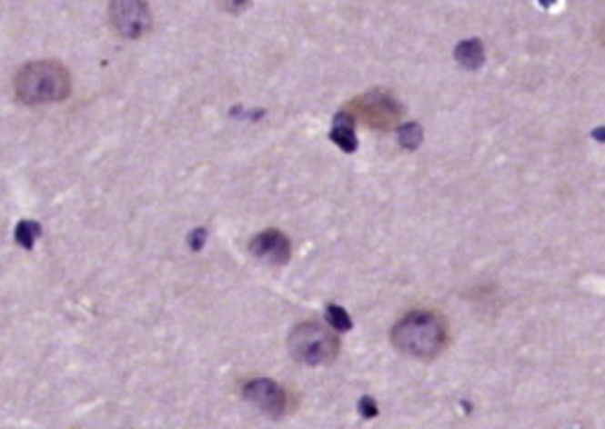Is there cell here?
I'll list each match as a JSON object with an SVG mask.
<instances>
[{"mask_svg": "<svg viewBox=\"0 0 605 429\" xmlns=\"http://www.w3.org/2000/svg\"><path fill=\"white\" fill-rule=\"evenodd\" d=\"M327 322H328V326L338 332H347L353 328V320H350V316L347 314V310L337 304L327 306Z\"/></svg>", "mask_w": 605, "mask_h": 429, "instance_id": "7c38bea8", "label": "cell"}, {"mask_svg": "<svg viewBox=\"0 0 605 429\" xmlns=\"http://www.w3.org/2000/svg\"><path fill=\"white\" fill-rule=\"evenodd\" d=\"M72 90L68 68L56 60L30 62L20 68L15 76L16 98L28 104H50L66 100Z\"/></svg>", "mask_w": 605, "mask_h": 429, "instance_id": "7a4b0ae2", "label": "cell"}, {"mask_svg": "<svg viewBox=\"0 0 605 429\" xmlns=\"http://www.w3.org/2000/svg\"><path fill=\"white\" fill-rule=\"evenodd\" d=\"M206 237H207V233L204 229L194 231V233H191V239H189L191 246H194V249H201V244H204Z\"/></svg>", "mask_w": 605, "mask_h": 429, "instance_id": "5bb4252c", "label": "cell"}, {"mask_svg": "<svg viewBox=\"0 0 605 429\" xmlns=\"http://www.w3.org/2000/svg\"><path fill=\"white\" fill-rule=\"evenodd\" d=\"M454 58L466 70H478L486 60L484 54V45L478 38L470 40H462L459 46L454 50Z\"/></svg>", "mask_w": 605, "mask_h": 429, "instance_id": "9c48e42d", "label": "cell"}, {"mask_svg": "<svg viewBox=\"0 0 605 429\" xmlns=\"http://www.w3.org/2000/svg\"><path fill=\"white\" fill-rule=\"evenodd\" d=\"M422 137H424V132H422L420 124H417V122H408L398 127V144L405 149H408V152L418 149V145L422 144Z\"/></svg>", "mask_w": 605, "mask_h": 429, "instance_id": "8fae6325", "label": "cell"}, {"mask_svg": "<svg viewBox=\"0 0 605 429\" xmlns=\"http://www.w3.org/2000/svg\"><path fill=\"white\" fill-rule=\"evenodd\" d=\"M243 398L265 415L279 420L287 412V395L277 382L269 378H253L243 385Z\"/></svg>", "mask_w": 605, "mask_h": 429, "instance_id": "5b68a950", "label": "cell"}, {"mask_svg": "<svg viewBox=\"0 0 605 429\" xmlns=\"http://www.w3.org/2000/svg\"><path fill=\"white\" fill-rule=\"evenodd\" d=\"M333 130H331V139L343 149L345 154H353L358 147V139L355 135V124H353V115L348 112H338L333 117Z\"/></svg>", "mask_w": 605, "mask_h": 429, "instance_id": "ba28073f", "label": "cell"}, {"mask_svg": "<svg viewBox=\"0 0 605 429\" xmlns=\"http://www.w3.org/2000/svg\"><path fill=\"white\" fill-rule=\"evenodd\" d=\"M591 137L598 139V142H605V127H596V130L591 132Z\"/></svg>", "mask_w": 605, "mask_h": 429, "instance_id": "9a60e30c", "label": "cell"}, {"mask_svg": "<svg viewBox=\"0 0 605 429\" xmlns=\"http://www.w3.org/2000/svg\"><path fill=\"white\" fill-rule=\"evenodd\" d=\"M390 338L392 344L408 356L430 360L444 350L449 332L440 314L430 310H414L397 322Z\"/></svg>", "mask_w": 605, "mask_h": 429, "instance_id": "6da1fadb", "label": "cell"}, {"mask_svg": "<svg viewBox=\"0 0 605 429\" xmlns=\"http://www.w3.org/2000/svg\"><path fill=\"white\" fill-rule=\"evenodd\" d=\"M287 348L299 364L323 366L337 358L338 338L327 326L317 324V322H303V324H297L287 338Z\"/></svg>", "mask_w": 605, "mask_h": 429, "instance_id": "3957f363", "label": "cell"}, {"mask_svg": "<svg viewBox=\"0 0 605 429\" xmlns=\"http://www.w3.org/2000/svg\"><path fill=\"white\" fill-rule=\"evenodd\" d=\"M40 233H42V227L36 221H20L16 224L15 239L20 246H23V249H32L36 239L40 237Z\"/></svg>", "mask_w": 605, "mask_h": 429, "instance_id": "30bf717a", "label": "cell"}, {"mask_svg": "<svg viewBox=\"0 0 605 429\" xmlns=\"http://www.w3.org/2000/svg\"><path fill=\"white\" fill-rule=\"evenodd\" d=\"M249 251L253 256L271 264H285L291 259V243L277 229H267L259 233L257 237L249 243Z\"/></svg>", "mask_w": 605, "mask_h": 429, "instance_id": "52a82bcc", "label": "cell"}, {"mask_svg": "<svg viewBox=\"0 0 605 429\" xmlns=\"http://www.w3.org/2000/svg\"><path fill=\"white\" fill-rule=\"evenodd\" d=\"M358 414L365 417V420H373V417L378 415V405L377 402L370 398V395H363L358 402Z\"/></svg>", "mask_w": 605, "mask_h": 429, "instance_id": "4fadbf2b", "label": "cell"}, {"mask_svg": "<svg viewBox=\"0 0 605 429\" xmlns=\"http://www.w3.org/2000/svg\"><path fill=\"white\" fill-rule=\"evenodd\" d=\"M110 23L120 36L137 40L152 30V13L146 3L116 0L110 5Z\"/></svg>", "mask_w": 605, "mask_h": 429, "instance_id": "277c9868", "label": "cell"}, {"mask_svg": "<svg viewBox=\"0 0 605 429\" xmlns=\"http://www.w3.org/2000/svg\"><path fill=\"white\" fill-rule=\"evenodd\" d=\"M350 107H353L357 114L365 115L370 125L382 127V130H387V127L395 124L402 114L398 102H395L390 95L380 94V92L367 94L365 98L353 102V105Z\"/></svg>", "mask_w": 605, "mask_h": 429, "instance_id": "8992f818", "label": "cell"}]
</instances>
